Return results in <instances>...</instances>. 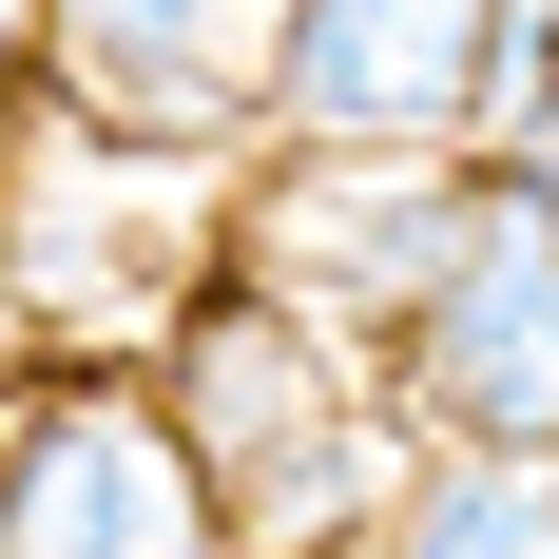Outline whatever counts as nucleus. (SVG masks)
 <instances>
[{
    "instance_id": "2",
    "label": "nucleus",
    "mask_w": 559,
    "mask_h": 559,
    "mask_svg": "<svg viewBox=\"0 0 559 559\" xmlns=\"http://www.w3.org/2000/svg\"><path fill=\"white\" fill-rule=\"evenodd\" d=\"M502 97H540V20H444V0H309L271 20V116L329 155H463Z\"/></svg>"
},
{
    "instance_id": "4",
    "label": "nucleus",
    "mask_w": 559,
    "mask_h": 559,
    "mask_svg": "<svg viewBox=\"0 0 559 559\" xmlns=\"http://www.w3.org/2000/svg\"><path fill=\"white\" fill-rule=\"evenodd\" d=\"M58 78H78L116 135H231V116H271V20H135V0H78V20H58Z\"/></svg>"
},
{
    "instance_id": "6",
    "label": "nucleus",
    "mask_w": 559,
    "mask_h": 559,
    "mask_svg": "<svg viewBox=\"0 0 559 559\" xmlns=\"http://www.w3.org/2000/svg\"><path fill=\"white\" fill-rule=\"evenodd\" d=\"M540 97H559V20H540Z\"/></svg>"
},
{
    "instance_id": "3",
    "label": "nucleus",
    "mask_w": 559,
    "mask_h": 559,
    "mask_svg": "<svg viewBox=\"0 0 559 559\" xmlns=\"http://www.w3.org/2000/svg\"><path fill=\"white\" fill-rule=\"evenodd\" d=\"M0 559H231L155 386H39L0 425Z\"/></svg>"
},
{
    "instance_id": "1",
    "label": "nucleus",
    "mask_w": 559,
    "mask_h": 559,
    "mask_svg": "<svg viewBox=\"0 0 559 559\" xmlns=\"http://www.w3.org/2000/svg\"><path fill=\"white\" fill-rule=\"evenodd\" d=\"M405 386H425V425H444L463 463H521V483H559V213L540 193H463L444 271L405 289Z\"/></svg>"
},
{
    "instance_id": "5",
    "label": "nucleus",
    "mask_w": 559,
    "mask_h": 559,
    "mask_svg": "<svg viewBox=\"0 0 559 559\" xmlns=\"http://www.w3.org/2000/svg\"><path fill=\"white\" fill-rule=\"evenodd\" d=\"M386 559H559V483H521V463H444V483L386 521Z\"/></svg>"
}]
</instances>
